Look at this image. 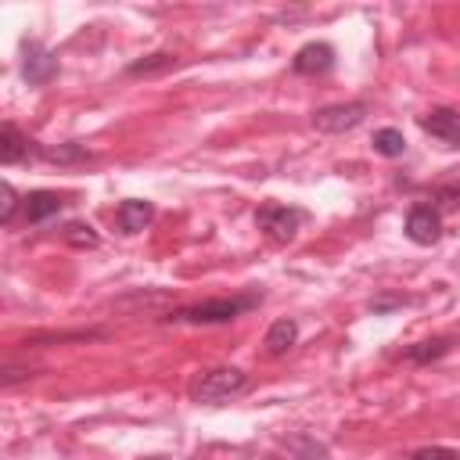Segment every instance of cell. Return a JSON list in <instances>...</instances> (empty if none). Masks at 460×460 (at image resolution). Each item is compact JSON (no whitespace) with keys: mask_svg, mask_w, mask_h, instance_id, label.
Segmentation results:
<instances>
[{"mask_svg":"<svg viewBox=\"0 0 460 460\" xmlns=\"http://www.w3.org/2000/svg\"><path fill=\"white\" fill-rule=\"evenodd\" d=\"M284 446L298 456V460H327V446L323 442H316L309 431H298V435H288L284 438Z\"/></svg>","mask_w":460,"mask_h":460,"instance_id":"cell-17","label":"cell"},{"mask_svg":"<svg viewBox=\"0 0 460 460\" xmlns=\"http://www.w3.org/2000/svg\"><path fill=\"white\" fill-rule=\"evenodd\" d=\"M367 111H370V104L367 101H341V104H323V108H316L313 111V129H320V133H349V129H356L363 119H367Z\"/></svg>","mask_w":460,"mask_h":460,"instance_id":"cell-4","label":"cell"},{"mask_svg":"<svg viewBox=\"0 0 460 460\" xmlns=\"http://www.w3.org/2000/svg\"><path fill=\"white\" fill-rule=\"evenodd\" d=\"M25 158H32V140L14 122H4L0 126V162L4 165H18Z\"/></svg>","mask_w":460,"mask_h":460,"instance_id":"cell-12","label":"cell"},{"mask_svg":"<svg viewBox=\"0 0 460 460\" xmlns=\"http://www.w3.org/2000/svg\"><path fill=\"white\" fill-rule=\"evenodd\" d=\"M410 460H460V449H449V446H424V449H417Z\"/></svg>","mask_w":460,"mask_h":460,"instance_id":"cell-20","label":"cell"},{"mask_svg":"<svg viewBox=\"0 0 460 460\" xmlns=\"http://www.w3.org/2000/svg\"><path fill=\"white\" fill-rule=\"evenodd\" d=\"M331 68H334V47L323 43V40H313V43L298 47L295 58H291L295 75H327Z\"/></svg>","mask_w":460,"mask_h":460,"instance_id":"cell-8","label":"cell"},{"mask_svg":"<svg viewBox=\"0 0 460 460\" xmlns=\"http://www.w3.org/2000/svg\"><path fill=\"white\" fill-rule=\"evenodd\" d=\"M417 126H420L428 137H435L438 144L460 147V111H456V108H431V111H424V115L417 119Z\"/></svg>","mask_w":460,"mask_h":460,"instance_id":"cell-7","label":"cell"},{"mask_svg":"<svg viewBox=\"0 0 460 460\" xmlns=\"http://www.w3.org/2000/svg\"><path fill=\"white\" fill-rule=\"evenodd\" d=\"M36 370H29V367H4L0 370V388H14L18 381H29Z\"/></svg>","mask_w":460,"mask_h":460,"instance_id":"cell-22","label":"cell"},{"mask_svg":"<svg viewBox=\"0 0 460 460\" xmlns=\"http://www.w3.org/2000/svg\"><path fill=\"white\" fill-rule=\"evenodd\" d=\"M0 194H4V201H0V223H11L14 219V208H18V194H14V187L7 180L0 183Z\"/></svg>","mask_w":460,"mask_h":460,"instance_id":"cell-21","label":"cell"},{"mask_svg":"<svg viewBox=\"0 0 460 460\" xmlns=\"http://www.w3.org/2000/svg\"><path fill=\"white\" fill-rule=\"evenodd\" d=\"M374 151L381 155V158H402L406 155V137H402V129H395V126H385V129H374Z\"/></svg>","mask_w":460,"mask_h":460,"instance_id":"cell-16","label":"cell"},{"mask_svg":"<svg viewBox=\"0 0 460 460\" xmlns=\"http://www.w3.org/2000/svg\"><path fill=\"white\" fill-rule=\"evenodd\" d=\"M298 341V323L291 320V316H280V320H273L270 323V331H266V356H284L291 345Z\"/></svg>","mask_w":460,"mask_h":460,"instance_id":"cell-14","label":"cell"},{"mask_svg":"<svg viewBox=\"0 0 460 460\" xmlns=\"http://www.w3.org/2000/svg\"><path fill=\"white\" fill-rule=\"evenodd\" d=\"M262 305V291H244V295H230V298H208V302H194V305H176L169 309L162 320L165 323H187V327H212V323H230L252 309Z\"/></svg>","mask_w":460,"mask_h":460,"instance_id":"cell-1","label":"cell"},{"mask_svg":"<svg viewBox=\"0 0 460 460\" xmlns=\"http://www.w3.org/2000/svg\"><path fill=\"white\" fill-rule=\"evenodd\" d=\"M453 345H456L453 334H435V338H424V341H413V345L399 349V359H406V363H413V367H428V363L446 359V356L453 352Z\"/></svg>","mask_w":460,"mask_h":460,"instance_id":"cell-9","label":"cell"},{"mask_svg":"<svg viewBox=\"0 0 460 460\" xmlns=\"http://www.w3.org/2000/svg\"><path fill=\"white\" fill-rule=\"evenodd\" d=\"M43 162H58V165H79V162H90L93 155L83 147V144H75V140H68V144H58V147H40L36 151Z\"/></svg>","mask_w":460,"mask_h":460,"instance_id":"cell-15","label":"cell"},{"mask_svg":"<svg viewBox=\"0 0 460 460\" xmlns=\"http://www.w3.org/2000/svg\"><path fill=\"white\" fill-rule=\"evenodd\" d=\"M241 392H248V374L241 367H212V370H205L190 385V395L198 402H208V406H219L226 399H237Z\"/></svg>","mask_w":460,"mask_h":460,"instance_id":"cell-2","label":"cell"},{"mask_svg":"<svg viewBox=\"0 0 460 460\" xmlns=\"http://www.w3.org/2000/svg\"><path fill=\"white\" fill-rule=\"evenodd\" d=\"M61 237H65L72 248H97V244H101V237H97V230H93L90 223H68V226L61 230Z\"/></svg>","mask_w":460,"mask_h":460,"instance_id":"cell-18","label":"cell"},{"mask_svg":"<svg viewBox=\"0 0 460 460\" xmlns=\"http://www.w3.org/2000/svg\"><path fill=\"white\" fill-rule=\"evenodd\" d=\"M144 460H169V456H144Z\"/></svg>","mask_w":460,"mask_h":460,"instance_id":"cell-23","label":"cell"},{"mask_svg":"<svg viewBox=\"0 0 460 460\" xmlns=\"http://www.w3.org/2000/svg\"><path fill=\"white\" fill-rule=\"evenodd\" d=\"M402 230H406V237H410L413 244L431 248V244H438V237H442V212H438L435 205H428V201H417V205H410Z\"/></svg>","mask_w":460,"mask_h":460,"instance_id":"cell-6","label":"cell"},{"mask_svg":"<svg viewBox=\"0 0 460 460\" xmlns=\"http://www.w3.org/2000/svg\"><path fill=\"white\" fill-rule=\"evenodd\" d=\"M413 298H406V295H377V298H370V313L374 316H385V313H392V309H402V305H410Z\"/></svg>","mask_w":460,"mask_h":460,"instance_id":"cell-19","label":"cell"},{"mask_svg":"<svg viewBox=\"0 0 460 460\" xmlns=\"http://www.w3.org/2000/svg\"><path fill=\"white\" fill-rule=\"evenodd\" d=\"M305 219H309L305 208H298V205H284V201H266V205L255 208V226H259L270 241H277V244L295 241V234L302 230Z\"/></svg>","mask_w":460,"mask_h":460,"instance_id":"cell-3","label":"cell"},{"mask_svg":"<svg viewBox=\"0 0 460 460\" xmlns=\"http://www.w3.org/2000/svg\"><path fill=\"white\" fill-rule=\"evenodd\" d=\"M151 219H155V205L144 201V198H126V201L115 208V226H119L122 234H140V230L151 226Z\"/></svg>","mask_w":460,"mask_h":460,"instance_id":"cell-11","label":"cell"},{"mask_svg":"<svg viewBox=\"0 0 460 460\" xmlns=\"http://www.w3.org/2000/svg\"><path fill=\"white\" fill-rule=\"evenodd\" d=\"M65 208V201H61V194L58 190H29L25 198H22V216H25V223L29 226H40V223H47L50 216H58Z\"/></svg>","mask_w":460,"mask_h":460,"instance_id":"cell-10","label":"cell"},{"mask_svg":"<svg viewBox=\"0 0 460 460\" xmlns=\"http://www.w3.org/2000/svg\"><path fill=\"white\" fill-rule=\"evenodd\" d=\"M61 61L54 50H47L40 40H25L22 43V79L29 86H47L54 75H58Z\"/></svg>","mask_w":460,"mask_h":460,"instance_id":"cell-5","label":"cell"},{"mask_svg":"<svg viewBox=\"0 0 460 460\" xmlns=\"http://www.w3.org/2000/svg\"><path fill=\"white\" fill-rule=\"evenodd\" d=\"M176 65H180L176 54L158 50V54H144V58L129 61V65H126V75H129V79H155V75H165V72L176 68Z\"/></svg>","mask_w":460,"mask_h":460,"instance_id":"cell-13","label":"cell"}]
</instances>
